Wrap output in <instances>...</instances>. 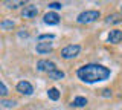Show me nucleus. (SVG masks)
I'll return each instance as SVG.
<instances>
[{
	"instance_id": "obj_3",
	"label": "nucleus",
	"mask_w": 122,
	"mask_h": 110,
	"mask_svg": "<svg viewBox=\"0 0 122 110\" xmlns=\"http://www.w3.org/2000/svg\"><path fill=\"white\" fill-rule=\"evenodd\" d=\"M79 51H81V46H79V44H69V46H66L61 51V57L66 58V60L75 58V57L79 54Z\"/></svg>"
},
{
	"instance_id": "obj_4",
	"label": "nucleus",
	"mask_w": 122,
	"mask_h": 110,
	"mask_svg": "<svg viewBox=\"0 0 122 110\" xmlns=\"http://www.w3.org/2000/svg\"><path fill=\"white\" fill-rule=\"evenodd\" d=\"M37 69L40 70V72H52V70H55L56 69V66H55V63H52V61H49V60H40V61L37 63Z\"/></svg>"
},
{
	"instance_id": "obj_17",
	"label": "nucleus",
	"mask_w": 122,
	"mask_h": 110,
	"mask_svg": "<svg viewBox=\"0 0 122 110\" xmlns=\"http://www.w3.org/2000/svg\"><path fill=\"white\" fill-rule=\"evenodd\" d=\"M0 93H2V96H6L8 95V89H6V86H5V83H0Z\"/></svg>"
},
{
	"instance_id": "obj_16",
	"label": "nucleus",
	"mask_w": 122,
	"mask_h": 110,
	"mask_svg": "<svg viewBox=\"0 0 122 110\" xmlns=\"http://www.w3.org/2000/svg\"><path fill=\"white\" fill-rule=\"evenodd\" d=\"M8 8H17L18 5H25V2H6Z\"/></svg>"
},
{
	"instance_id": "obj_13",
	"label": "nucleus",
	"mask_w": 122,
	"mask_h": 110,
	"mask_svg": "<svg viewBox=\"0 0 122 110\" xmlns=\"http://www.w3.org/2000/svg\"><path fill=\"white\" fill-rule=\"evenodd\" d=\"M86 104H87V100L84 96H76L73 101V105H76V107H84Z\"/></svg>"
},
{
	"instance_id": "obj_5",
	"label": "nucleus",
	"mask_w": 122,
	"mask_h": 110,
	"mask_svg": "<svg viewBox=\"0 0 122 110\" xmlns=\"http://www.w3.org/2000/svg\"><path fill=\"white\" fill-rule=\"evenodd\" d=\"M17 90L21 95H32L34 93V87L30 86V83H28V81H20L17 84Z\"/></svg>"
},
{
	"instance_id": "obj_15",
	"label": "nucleus",
	"mask_w": 122,
	"mask_h": 110,
	"mask_svg": "<svg viewBox=\"0 0 122 110\" xmlns=\"http://www.w3.org/2000/svg\"><path fill=\"white\" fill-rule=\"evenodd\" d=\"M47 6H49L51 9H61V8H63V5H61V3H58V2H51Z\"/></svg>"
},
{
	"instance_id": "obj_10",
	"label": "nucleus",
	"mask_w": 122,
	"mask_h": 110,
	"mask_svg": "<svg viewBox=\"0 0 122 110\" xmlns=\"http://www.w3.org/2000/svg\"><path fill=\"white\" fill-rule=\"evenodd\" d=\"M105 21L107 23H121L122 21V14H112V16H108L105 18Z\"/></svg>"
},
{
	"instance_id": "obj_9",
	"label": "nucleus",
	"mask_w": 122,
	"mask_h": 110,
	"mask_svg": "<svg viewBox=\"0 0 122 110\" xmlns=\"http://www.w3.org/2000/svg\"><path fill=\"white\" fill-rule=\"evenodd\" d=\"M52 51V44L49 43H43V41H40V43L37 44V52L38 54H49V52Z\"/></svg>"
},
{
	"instance_id": "obj_18",
	"label": "nucleus",
	"mask_w": 122,
	"mask_h": 110,
	"mask_svg": "<svg viewBox=\"0 0 122 110\" xmlns=\"http://www.w3.org/2000/svg\"><path fill=\"white\" fill-rule=\"evenodd\" d=\"M2 104L6 105V107H12V105H15V101H5V100H3Z\"/></svg>"
},
{
	"instance_id": "obj_6",
	"label": "nucleus",
	"mask_w": 122,
	"mask_h": 110,
	"mask_svg": "<svg viewBox=\"0 0 122 110\" xmlns=\"http://www.w3.org/2000/svg\"><path fill=\"white\" fill-rule=\"evenodd\" d=\"M37 14H38V8H37V6L28 5V6H25L21 16L25 17V18H34V17H37Z\"/></svg>"
},
{
	"instance_id": "obj_14",
	"label": "nucleus",
	"mask_w": 122,
	"mask_h": 110,
	"mask_svg": "<svg viewBox=\"0 0 122 110\" xmlns=\"http://www.w3.org/2000/svg\"><path fill=\"white\" fill-rule=\"evenodd\" d=\"M38 38H40V41H43V40H52V38H55V35H53V34H41Z\"/></svg>"
},
{
	"instance_id": "obj_7",
	"label": "nucleus",
	"mask_w": 122,
	"mask_h": 110,
	"mask_svg": "<svg viewBox=\"0 0 122 110\" xmlns=\"http://www.w3.org/2000/svg\"><path fill=\"white\" fill-rule=\"evenodd\" d=\"M107 40H108V43H113V44L122 41V31H119V29H113V31H110L108 38H107Z\"/></svg>"
},
{
	"instance_id": "obj_20",
	"label": "nucleus",
	"mask_w": 122,
	"mask_h": 110,
	"mask_svg": "<svg viewBox=\"0 0 122 110\" xmlns=\"http://www.w3.org/2000/svg\"><path fill=\"white\" fill-rule=\"evenodd\" d=\"M121 12H122V6H121Z\"/></svg>"
},
{
	"instance_id": "obj_11",
	"label": "nucleus",
	"mask_w": 122,
	"mask_h": 110,
	"mask_svg": "<svg viewBox=\"0 0 122 110\" xmlns=\"http://www.w3.org/2000/svg\"><path fill=\"white\" fill-rule=\"evenodd\" d=\"M49 78L51 79H63L64 78V72L60 69H55L52 72H49Z\"/></svg>"
},
{
	"instance_id": "obj_12",
	"label": "nucleus",
	"mask_w": 122,
	"mask_h": 110,
	"mask_svg": "<svg viewBox=\"0 0 122 110\" xmlns=\"http://www.w3.org/2000/svg\"><path fill=\"white\" fill-rule=\"evenodd\" d=\"M47 96L51 98L52 101H56V100L60 98V92L55 89V87H52V89H49V90H47Z\"/></svg>"
},
{
	"instance_id": "obj_8",
	"label": "nucleus",
	"mask_w": 122,
	"mask_h": 110,
	"mask_svg": "<svg viewBox=\"0 0 122 110\" xmlns=\"http://www.w3.org/2000/svg\"><path fill=\"white\" fill-rule=\"evenodd\" d=\"M44 23H47V25H58L60 23V16L56 12H47L44 16Z\"/></svg>"
},
{
	"instance_id": "obj_1",
	"label": "nucleus",
	"mask_w": 122,
	"mask_h": 110,
	"mask_svg": "<svg viewBox=\"0 0 122 110\" xmlns=\"http://www.w3.org/2000/svg\"><path fill=\"white\" fill-rule=\"evenodd\" d=\"M78 78L84 83H98L110 77V69L102 64H86L76 72Z\"/></svg>"
},
{
	"instance_id": "obj_2",
	"label": "nucleus",
	"mask_w": 122,
	"mask_h": 110,
	"mask_svg": "<svg viewBox=\"0 0 122 110\" xmlns=\"http://www.w3.org/2000/svg\"><path fill=\"white\" fill-rule=\"evenodd\" d=\"M101 17V12L99 11H84V12H81L78 16V18H76V21L78 23H92V21H95V20H98V18Z\"/></svg>"
},
{
	"instance_id": "obj_19",
	"label": "nucleus",
	"mask_w": 122,
	"mask_h": 110,
	"mask_svg": "<svg viewBox=\"0 0 122 110\" xmlns=\"http://www.w3.org/2000/svg\"><path fill=\"white\" fill-rule=\"evenodd\" d=\"M2 28H14V23H11V21H3Z\"/></svg>"
}]
</instances>
